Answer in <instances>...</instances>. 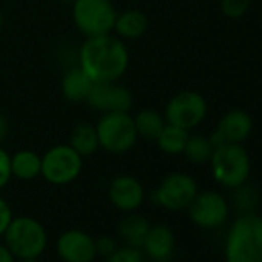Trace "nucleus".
Returning <instances> with one entry per match:
<instances>
[{"instance_id":"33","label":"nucleus","mask_w":262,"mask_h":262,"mask_svg":"<svg viewBox=\"0 0 262 262\" xmlns=\"http://www.w3.org/2000/svg\"><path fill=\"white\" fill-rule=\"evenodd\" d=\"M63 2H70V4H73V2H74V0H63Z\"/></svg>"},{"instance_id":"28","label":"nucleus","mask_w":262,"mask_h":262,"mask_svg":"<svg viewBox=\"0 0 262 262\" xmlns=\"http://www.w3.org/2000/svg\"><path fill=\"white\" fill-rule=\"evenodd\" d=\"M114 248H116L114 242H113L111 239H108V237L100 239V241L97 242V245H96V250H99V251H100L102 254H105V256L113 254V253H114Z\"/></svg>"},{"instance_id":"2","label":"nucleus","mask_w":262,"mask_h":262,"mask_svg":"<svg viewBox=\"0 0 262 262\" xmlns=\"http://www.w3.org/2000/svg\"><path fill=\"white\" fill-rule=\"evenodd\" d=\"M227 262H262V217L244 214L230 228Z\"/></svg>"},{"instance_id":"4","label":"nucleus","mask_w":262,"mask_h":262,"mask_svg":"<svg viewBox=\"0 0 262 262\" xmlns=\"http://www.w3.org/2000/svg\"><path fill=\"white\" fill-rule=\"evenodd\" d=\"M211 170L214 179L228 188L244 185L250 174V158L241 144H224L211 155Z\"/></svg>"},{"instance_id":"24","label":"nucleus","mask_w":262,"mask_h":262,"mask_svg":"<svg viewBox=\"0 0 262 262\" xmlns=\"http://www.w3.org/2000/svg\"><path fill=\"white\" fill-rule=\"evenodd\" d=\"M250 7V0H222L221 8L227 17L237 19L242 17Z\"/></svg>"},{"instance_id":"27","label":"nucleus","mask_w":262,"mask_h":262,"mask_svg":"<svg viewBox=\"0 0 262 262\" xmlns=\"http://www.w3.org/2000/svg\"><path fill=\"white\" fill-rule=\"evenodd\" d=\"M11 221H13L11 208L8 207V204L4 199H0V236L7 231Z\"/></svg>"},{"instance_id":"10","label":"nucleus","mask_w":262,"mask_h":262,"mask_svg":"<svg viewBox=\"0 0 262 262\" xmlns=\"http://www.w3.org/2000/svg\"><path fill=\"white\" fill-rule=\"evenodd\" d=\"M188 208L191 221L204 228H216L228 216L227 201L214 191L198 193Z\"/></svg>"},{"instance_id":"31","label":"nucleus","mask_w":262,"mask_h":262,"mask_svg":"<svg viewBox=\"0 0 262 262\" xmlns=\"http://www.w3.org/2000/svg\"><path fill=\"white\" fill-rule=\"evenodd\" d=\"M2 24H4V16H2V11H0V28H2Z\"/></svg>"},{"instance_id":"17","label":"nucleus","mask_w":262,"mask_h":262,"mask_svg":"<svg viewBox=\"0 0 262 262\" xmlns=\"http://www.w3.org/2000/svg\"><path fill=\"white\" fill-rule=\"evenodd\" d=\"M148 28V19L144 13L138 10H128L116 16L114 31L119 37L135 40L145 34Z\"/></svg>"},{"instance_id":"11","label":"nucleus","mask_w":262,"mask_h":262,"mask_svg":"<svg viewBox=\"0 0 262 262\" xmlns=\"http://www.w3.org/2000/svg\"><path fill=\"white\" fill-rule=\"evenodd\" d=\"M86 102L93 110L100 113L129 111L133 106V96L116 82H94Z\"/></svg>"},{"instance_id":"15","label":"nucleus","mask_w":262,"mask_h":262,"mask_svg":"<svg viewBox=\"0 0 262 262\" xmlns=\"http://www.w3.org/2000/svg\"><path fill=\"white\" fill-rule=\"evenodd\" d=\"M144 247L155 260L164 262L170 259L174 250V237H173L171 230L164 225L150 228L144 241Z\"/></svg>"},{"instance_id":"5","label":"nucleus","mask_w":262,"mask_h":262,"mask_svg":"<svg viewBox=\"0 0 262 262\" xmlns=\"http://www.w3.org/2000/svg\"><path fill=\"white\" fill-rule=\"evenodd\" d=\"M116 10L111 0H74L73 20L86 37L110 34L114 30Z\"/></svg>"},{"instance_id":"20","label":"nucleus","mask_w":262,"mask_h":262,"mask_svg":"<svg viewBox=\"0 0 262 262\" xmlns=\"http://www.w3.org/2000/svg\"><path fill=\"white\" fill-rule=\"evenodd\" d=\"M188 138H190L188 129L171 125V123H165V126L161 131V135L158 136L156 142L164 153L181 155V153H184V148L187 145Z\"/></svg>"},{"instance_id":"8","label":"nucleus","mask_w":262,"mask_h":262,"mask_svg":"<svg viewBox=\"0 0 262 262\" xmlns=\"http://www.w3.org/2000/svg\"><path fill=\"white\" fill-rule=\"evenodd\" d=\"M207 116L205 99L194 91H182L170 99L165 108L167 123L191 129L198 126Z\"/></svg>"},{"instance_id":"12","label":"nucleus","mask_w":262,"mask_h":262,"mask_svg":"<svg viewBox=\"0 0 262 262\" xmlns=\"http://www.w3.org/2000/svg\"><path fill=\"white\" fill-rule=\"evenodd\" d=\"M251 126L253 123L248 113L242 110H231L219 120L210 142L214 148L224 144H241L250 136Z\"/></svg>"},{"instance_id":"22","label":"nucleus","mask_w":262,"mask_h":262,"mask_svg":"<svg viewBox=\"0 0 262 262\" xmlns=\"http://www.w3.org/2000/svg\"><path fill=\"white\" fill-rule=\"evenodd\" d=\"M150 224L145 217L131 214L120 222V234L128 241L131 247H141L148 234Z\"/></svg>"},{"instance_id":"16","label":"nucleus","mask_w":262,"mask_h":262,"mask_svg":"<svg viewBox=\"0 0 262 262\" xmlns=\"http://www.w3.org/2000/svg\"><path fill=\"white\" fill-rule=\"evenodd\" d=\"M93 85L94 82L80 67L71 68L62 79V93L71 102H86Z\"/></svg>"},{"instance_id":"6","label":"nucleus","mask_w":262,"mask_h":262,"mask_svg":"<svg viewBox=\"0 0 262 262\" xmlns=\"http://www.w3.org/2000/svg\"><path fill=\"white\" fill-rule=\"evenodd\" d=\"M5 236L10 251L24 259L37 257L47 245L43 227L31 217L13 219L5 231Z\"/></svg>"},{"instance_id":"29","label":"nucleus","mask_w":262,"mask_h":262,"mask_svg":"<svg viewBox=\"0 0 262 262\" xmlns=\"http://www.w3.org/2000/svg\"><path fill=\"white\" fill-rule=\"evenodd\" d=\"M0 262H14L13 253L10 251V248H5L4 245H0Z\"/></svg>"},{"instance_id":"23","label":"nucleus","mask_w":262,"mask_h":262,"mask_svg":"<svg viewBox=\"0 0 262 262\" xmlns=\"http://www.w3.org/2000/svg\"><path fill=\"white\" fill-rule=\"evenodd\" d=\"M214 151V147L210 142V138L196 135L190 136L187 141V145L184 148V155L187 159L193 164H205L211 159V155Z\"/></svg>"},{"instance_id":"13","label":"nucleus","mask_w":262,"mask_h":262,"mask_svg":"<svg viewBox=\"0 0 262 262\" xmlns=\"http://www.w3.org/2000/svg\"><path fill=\"white\" fill-rule=\"evenodd\" d=\"M57 251L67 262H91L97 250L88 234L79 230H71L60 236Z\"/></svg>"},{"instance_id":"26","label":"nucleus","mask_w":262,"mask_h":262,"mask_svg":"<svg viewBox=\"0 0 262 262\" xmlns=\"http://www.w3.org/2000/svg\"><path fill=\"white\" fill-rule=\"evenodd\" d=\"M11 176H13V173H11V158L2 147H0V188L8 184Z\"/></svg>"},{"instance_id":"1","label":"nucleus","mask_w":262,"mask_h":262,"mask_svg":"<svg viewBox=\"0 0 262 262\" xmlns=\"http://www.w3.org/2000/svg\"><path fill=\"white\" fill-rule=\"evenodd\" d=\"M80 68L93 82H116L128 68L125 43L111 34L86 37L79 53Z\"/></svg>"},{"instance_id":"30","label":"nucleus","mask_w":262,"mask_h":262,"mask_svg":"<svg viewBox=\"0 0 262 262\" xmlns=\"http://www.w3.org/2000/svg\"><path fill=\"white\" fill-rule=\"evenodd\" d=\"M7 133H8V122H7V119L2 114H0V144L4 142Z\"/></svg>"},{"instance_id":"21","label":"nucleus","mask_w":262,"mask_h":262,"mask_svg":"<svg viewBox=\"0 0 262 262\" xmlns=\"http://www.w3.org/2000/svg\"><path fill=\"white\" fill-rule=\"evenodd\" d=\"M70 147L74 148L82 158L93 155L100 147L96 126L90 123H79L71 133Z\"/></svg>"},{"instance_id":"19","label":"nucleus","mask_w":262,"mask_h":262,"mask_svg":"<svg viewBox=\"0 0 262 262\" xmlns=\"http://www.w3.org/2000/svg\"><path fill=\"white\" fill-rule=\"evenodd\" d=\"M40 171H42V158L31 150H22L11 158V173L19 179L24 181L34 179L40 174Z\"/></svg>"},{"instance_id":"9","label":"nucleus","mask_w":262,"mask_h":262,"mask_svg":"<svg viewBox=\"0 0 262 262\" xmlns=\"http://www.w3.org/2000/svg\"><path fill=\"white\" fill-rule=\"evenodd\" d=\"M198 194V185L193 178L184 173L167 176L155 193V201L168 210H182L190 207Z\"/></svg>"},{"instance_id":"32","label":"nucleus","mask_w":262,"mask_h":262,"mask_svg":"<svg viewBox=\"0 0 262 262\" xmlns=\"http://www.w3.org/2000/svg\"><path fill=\"white\" fill-rule=\"evenodd\" d=\"M25 262H36L34 259H25Z\"/></svg>"},{"instance_id":"7","label":"nucleus","mask_w":262,"mask_h":262,"mask_svg":"<svg viewBox=\"0 0 262 262\" xmlns=\"http://www.w3.org/2000/svg\"><path fill=\"white\" fill-rule=\"evenodd\" d=\"M82 170V156L70 145H56L42 158L40 174L51 184L63 185L74 181Z\"/></svg>"},{"instance_id":"3","label":"nucleus","mask_w":262,"mask_h":262,"mask_svg":"<svg viewBox=\"0 0 262 262\" xmlns=\"http://www.w3.org/2000/svg\"><path fill=\"white\" fill-rule=\"evenodd\" d=\"M99 145L114 155L126 153L135 147L138 141V131L135 120L128 111L103 113L96 125Z\"/></svg>"},{"instance_id":"18","label":"nucleus","mask_w":262,"mask_h":262,"mask_svg":"<svg viewBox=\"0 0 262 262\" xmlns=\"http://www.w3.org/2000/svg\"><path fill=\"white\" fill-rule=\"evenodd\" d=\"M133 120H135L138 136L147 141H156L167 123L165 117L159 111L151 110V108H145L139 111L136 117H133Z\"/></svg>"},{"instance_id":"14","label":"nucleus","mask_w":262,"mask_h":262,"mask_svg":"<svg viewBox=\"0 0 262 262\" xmlns=\"http://www.w3.org/2000/svg\"><path fill=\"white\" fill-rule=\"evenodd\" d=\"M110 199L123 211L136 210L144 199V188L135 178L119 176L110 185Z\"/></svg>"},{"instance_id":"25","label":"nucleus","mask_w":262,"mask_h":262,"mask_svg":"<svg viewBox=\"0 0 262 262\" xmlns=\"http://www.w3.org/2000/svg\"><path fill=\"white\" fill-rule=\"evenodd\" d=\"M108 262H142V254L136 247H128L110 254Z\"/></svg>"}]
</instances>
